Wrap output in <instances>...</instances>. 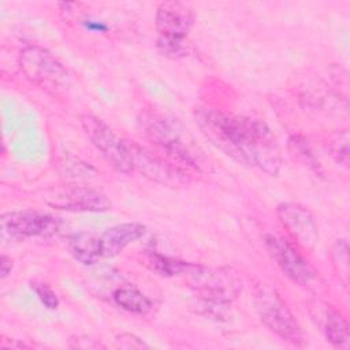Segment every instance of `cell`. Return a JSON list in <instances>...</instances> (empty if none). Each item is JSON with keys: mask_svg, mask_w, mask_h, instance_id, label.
<instances>
[{"mask_svg": "<svg viewBox=\"0 0 350 350\" xmlns=\"http://www.w3.org/2000/svg\"><path fill=\"white\" fill-rule=\"evenodd\" d=\"M197 124L220 150L239 163L250 164L271 176L282 167L279 146L269 127L256 119L232 116L216 109H198Z\"/></svg>", "mask_w": 350, "mask_h": 350, "instance_id": "6da1fadb", "label": "cell"}, {"mask_svg": "<svg viewBox=\"0 0 350 350\" xmlns=\"http://www.w3.org/2000/svg\"><path fill=\"white\" fill-rule=\"evenodd\" d=\"M254 304L261 321L269 331L295 346H301L305 342L299 324L275 290L262 284L257 286Z\"/></svg>", "mask_w": 350, "mask_h": 350, "instance_id": "7a4b0ae2", "label": "cell"}, {"mask_svg": "<svg viewBox=\"0 0 350 350\" xmlns=\"http://www.w3.org/2000/svg\"><path fill=\"white\" fill-rule=\"evenodd\" d=\"M183 275L200 297L212 304H230L242 291V280L228 268H206L187 262Z\"/></svg>", "mask_w": 350, "mask_h": 350, "instance_id": "3957f363", "label": "cell"}, {"mask_svg": "<svg viewBox=\"0 0 350 350\" xmlns=\"http://www.w3.org/2000/svg\"><path fill=\"white\" fill-rule=\"evenodd\" d=\"M81 124L97 150L105 157V160L119 172L129 174L133 168V159L129 145L124 144L101 119L93 115H83Z\"/></svg>", "mask_w": 350, "mask_h": 350, "instance_id": "277c9868", "label": "cell"}, {"mask_svg": "<svg viewBox=\"0 0 350 350\" xmlns=\"http://www.w3.org/2000/svg\"><path fill=\"white\" fill-rule=\"evenodd\" d=\"M146 133L149 138L174 161L191 168H200L198 153L193 152L180 131L164 118H152Z\"/></svg>", "mask_w": 350, "mask_h": 350, "instance_id": "5b68a950", "label": "cell"}, {"mask_svg": "<svg viewBox=\"0 0 350 350\" xmlns=\"http://www.w3.org/2000/svg\"><path fill=\"white\" fill-rule=\"evenodd\" d=\"M0 221L3 235L10 238L51 237L60 227V221L55 216L37 211L7 212Z\"/></svg>", "mask_w": 350, "mask_h": 350, "instance_id": "8992f818", "label": "cell"}, {"mask_svg": "<svg viewBox=\"0 0 350 350\" xmlns=\"http://www.w3.org/2000/svg\"><path fill=\"white\" fill-rule=\"evenodd\" d=\"M21 67L30 81L45 88H57L67 81L64 67L40 46H27L21 52Z\"/></svg>", "mask_w": 350, "mask_h": 350, "instance_id": "52a82bcc", "label": "cell"}, {"mask_svg": "<svg viewBox=\"0 0 350 350\" xmlns=\"http://www.w3.org/2000/svg\"><path fill=\"white\" fill-rule=\"evenodd\" d=\"M129 149L133 159V168L139 171L145 178L171 187L189 182L187 174L178 164L168 163L134 142L129 145Z\"/></svg>", "mask_w": 350, "mask_h": 350, "instance_id": "ba28073f", "label": "cell"}, {"mask_svg": "<svg viewBox=\"0 0 350 350\" xmlns=\"http://www.w3.org/2000/svg\"><path fill=\"white\" fill-rule=\"evenodd\" d=\"M265 245L273 261L294 283L306 286L314 279L316 272L312 265L287 241L269 234L265 237Z\"/></svg>", "mask_w": 350, "mask_h": 350, "instance_id": "9c48e42d", "label": "cell"}, {"mask_svg": "<svg viewBox=\"0 0 350 350\" xmlns=\"http://www.w3.org/2000/svg\"><path fill=\"white\" fill-rule=\"evenodd\" d=\"M193 25V12L189 5L179 1H165L157 7L156 29L159 41L165 44H183Z\"/></svg>", "mask_w": 350, "mask_h": 350, "instance_id": "30bf717a", "label": "cell"}, {"mask_svg": "<svg viewBox=\"0 0 350 350\" xmlns=\"http://www.w3.org/2000/svg\"><path fill=\"white\" fill-rule=\"evenodd\" d=\"M276 213L282 226L299 246L312 250L317 245V226L306 208L294 202H283L278 205Z\"/></svg>", "mask_w": 350, "mask_h": 350, "instance_id": "8fae6325", "label": "cell"}, {"mask_svg": "<svg viewBox=\"0 0 350 350\" xmlns=\"http://www.w3.org/2000/svg\"><path fill=\"white\" fill-rule=\"evenodd\" d=\"M46 204L64 211L78 212H103L111 208V201L98 190L82 186H74L56 193Z\"/></svg>", "mask_w": 350, "mask_h": 350, "instance_id": "7c38bea8", "label": "cell"}, {"mask_svg": "<svg viewBox=\"0 0 350 350\" xmlns=\"http://www.w3.org/2000/svg\"><path fill=\"white\" fill-rule=\"evenodd\" d=\"M145 232V227L141 223H122L109 227L100 237L103 257H112L120 253L127 245L135 242Z\"/></svg>", "mask_w": 350, "mask_h": 350, "instance_id": "4fadbf2b", "label": "cell"}, {"mask_svg": "<svg viewBox=\"0 0 350 350\" xmlns=\"http://www.w3.org/2000/svg\"><path fill=\"white\" fill-rule=\"evenodd\" d=\"M324 329H325V338L332 346L339 349H349V345H350L349 324L338 310L332 308L327 309Z\"/></svg>", "mask_w": 350, "mask_h": 350, "instance_id": "5bb4252c", "label": "cell"}, {"mask_svg": "<svg viewBox=\"0 0 350 350\" xmlns=\"http://www.w3.org/2000/svg\"><path fill=\"white\" fill-rule=\"evenodd\" d=\"M70 250L72 256L82 264H93L103 257L100 237H93L89 234H78L71 238Z\"/></svg>", "mask_w": 350, "mask_h": 350, "instance_id": "9a60e30c", "label": "cell"}, {"mask_svg": "<svg viewBox=\"0 0 350 350\" xmlns=\"http://www.w3.org/2000/svg\"><path fill=\"white\" fill-rule=\"evenodd\" d=\"M113 301L122 309L137 314H145L152 309V302L149 298L131 286H122L116 288L113 291Z\"/></svg>", "mask_w": 350, "mask_h": 350, "instance_id": "2e32d148", "label": "cell"}, {"mask_svg": "<svg viewBox=\"0 0 350 350\" xmlns=\"http://www.w3.org/2000/svg\"><path fill=\"white\" fill-rule=\"evenodd\" d=\"M349 131L338 130L328 137L327 149L331 157L340 165L349 167Z\"/></svg>", "mask_w": 350, "mask_h": 350, "instance_id": "e0dca14e", "label": "cell"}, {"mask_svg": "<svg viewBox=\"0 0 350 350\" xmlns=\"http://www.w3.org/2000/svg\"><path fill=\"white\" fill-rule=\"evenodd\" d=\"M146 262L154 272H157L159 275H163V276L183 275L186 271V267H187V262H185V261L168 258V257H164L157 253H150L148 256Z\"/></svg>", "mask_w": 350, "mask_h": 350, "instance_id": "ac0fdd59", "label": "cell"}, {"mask_svg": "<svg viewBox=\"0 0 350 350\" xmlns=\"http://www.w3.org/2000/svg\"><path fill=\"white\" fill-rule=\"evenodd\" d=\"M334 264L336 267L339 279L346 284L349 276V246L345 239H338L332 249Z\"/></svg>", "mask_w": 350, "mask_h": 350, "instance_id": "d6986e66", "label": "cell"}, {"mask_svg": "<svg viewBox=\"0 0 350 350\" xmlns=\"http://www.w3.org/2000/svg\"><path fill=\"white\" fill-rule=\"evenodd\" d=\"M288 146L293 152L294 156H297L305 165H308L309 168H319V161L314 159L313 153L310 152V148L308 146L305 138L299 137V135H293L288 139Z\"/></svg>", "mask_w": 350, "mask_h": 350, "instance_id": "ffe728a7", "label": "cell"}, {"mask_svg": "<svg viewBox=\"0 0 350 350\" xmlns=\"http://www.w3.org/2000/svg\"><path fill=\"white\" fill-rule=\"evenodd\" d=\"M31 288L34 290V293L37 294V297L40 298V301L49 309H56L59 305V299L55 294V291L45 283H31Z\"/></svg>", "mask_w": 350, "mask_h": 350, "instance_id": "44dd1931", "label": "cell"}, {"mask_svg": "<svg viewBox=\"0 0 350 350\" xmlns=\"http://www.w3.org/2000/svg\"><path fill=\"white\" fill-rule=\"evenodd\" d=\"M115 346L120 347V349H127V350H131V349L141 350V349H148L149 347L142 339H139L134 334H129V332H123V334L118 335Z\"/></svg>", "mask_w": 350, "mask_h": 350, "instance_id": "7402d4cb", "label": "cell"}, {"mask_svg": "<svg viewBox=\"0 0 350 350\" xmlns=\"http://www.w3.org/2000/svg\"><path fill=\"white\" fill-rule=\"evenodd\" d=\"M12 269V261L10 257H7L5 254L1 256L0 260V273H1V279H4Z\"/></svg>", "mask_w": 350, "mask_h": 350, "instance_id": "603a6c76", "label": "cell"}]
</instances>
